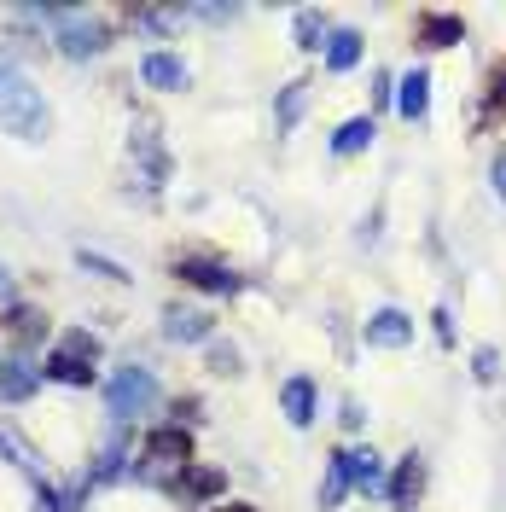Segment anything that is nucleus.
I'll return each instance as SVG.
<instances>
[{
  "label": "nucleus",
  "instance_id": "1",
  "mask_svg": "<svg viewBox=\"0 0 506 512\" xmlns=\"http://www.w3.org/2000/svg\"><path fill=\"white\" fill-rule=\"evenodd\" d=\"M0 128L18 140H41L47 134V99L12 59H0Z\"/></svg>",
  "mask_w": 506,
  "mask_h": 512
},
{
  "label": "nucleus",
  "instance_id": "2",
  "mask_svg": "<svg viewBox=\"0 0 506 512\" xmlns=\"http://www.w3.org/2000/svg\"><path fill=\"white\" fill-rule=\"evenodd\" d=\"M94 361H99V338L94 332H70L59 350H47L41 373L59 384H94Z\"/></svg>",
  "mask_w": 506,
  "mask_h": 512
},
{
  "label": "nucleus",
  "instance_id": "3",
  "mask_svg": "<svg viewBox=\"0 0 506 512\" xmlns=\"http://www.w3.org/2000/svg\"><path fill=\"white\" fill-rule=\"evenodd\" d=\"M146 408H158V379H152L146 367H123V373H111V384H105V414L111 419H134V414H146Z\"/></svg>",
  "mask_w": 506,
  "mask_h": 512
},
{
  "label": "nucleus",
  "instance_id": "4",
  "mask_svg": "<svg viewBox=\"0 0 506 512\" xmlns=\"http://www.w3.org/2000/svg\"><path fill=\"white\" fill-rule=\"evenodd\" d=\"M41 18L53 24V35H59V53H64V59H94L99 47H105V30H99L94 18L70 12V6H41Z\"/></svg>",
  "mask_w": 506,
  "mask_h": 512
},
{
  "label": "nucleus",
  "instance_id": "5",
  "mask_svg": "<svg viewBox=\"0 0 506 512\" xmlns=\"http://www.w3.org/2000/svg\"><path fill=\"white\" fill-rule=\"evenodd\" d=\"M41 379H47V373L35 367L30 350L0 355V396H6V402H24V396H35V384H41Z\"/></svg>",
  "mask_w": 506,
  "mask_h": 512
},
{
  "label": "nucleus",
  "instance_id": "6",
  "mask_svg": "<svg viewBox=\"0 0 506 512\" xmlns=\"http://www.w3.org/2000/svg\"><path fill=\"white\" fill-rule=\"evenodd\" d=\"M146 460H163V466H192V431H187V425H158V431H146Z\"/></svg>",
  "mask_w": 506,
  "mask_h": 512
},
{
  "label": "nucleus",
  "instance_id": "7",
  "mask_svg": "<svg viewBox=\"0 0 506 512\" xmlns=\"http://www.w3.org/2000/svg\"><path fill=\"white\" fill-rule=\"evenodd\" d=\"M413 41H419V47H454V41H466V24H460L454 12H419Z\"/></svg>",
  "mask_w": 506,
  "mask_h": 512
},
{
  "label": "nucleus",
  "instance_id": "8",
  "mask_svg": "<svg viewBox=\"0 0 506 512\" xmlns=\"http://www.w3.org/2000/svg\"><path fill=\"white\" fill-rule=\"evenodd\" d=\"M175 274H181L187 286H198V291H239V280L227 274L222 262H204V256H181Z\"/></svg>",
  "mask_w": 506,
  "mask_h": 512
},
{
  "label": "nucleus",
  "instance_id": "9",
  "mask_svg": "<svg viewBox=\"0 0 506 512\" xmlns=\"http://www.w3.org/2000/svg\"><path fill=\"white\" fill-rule=\"evenodd\" d=\"M140 82L175 94V88H187V64L175 59V53H146V59H140Z\"/></svg>",
  "mask_w": 506,
  "mask_h": 512
},
{
  "label": "nucleus",
  "instance_id": "10",
  "mask_svg": "<svg viewBox=\"0 0 506 512\" xmlns=\"http://www.w3.org/2000/svg\"><path fill=\"white\" fill-rule=\"evenodd\" d=\"M175 489H181L187 501H216V495L227 489V478L216 472V466H181V472H175Z\"/></svg>",
  "mask_w": 506,
  "mask_h": 512
},
{
  "label": "nucleus",
  "instance_id": "11",
  "mask_svg": "<svg viewBox=\"0 0 506 512\" xmlns=\"http://www.w3.org/2000/svg\"><path fill=\"white\" fill-rule=\"evenodd\" d=\"M6 332L18 338V350H30V344L47 338V315H41L35 303H12V309H6Z\"/></svg>",
  "mask_w": 506,
  "mask_h": 512
},
{
  "label": "nucleus",
  "instance_id": "12",
  "mask_svg": "<svg viewBox=\"0 0 506 512\" xmlns=\"http://www.w3.org/2000/svg\"><path fill=\"white\" fill-rule=\"evenodd\" d=\"M419 489H425V466H419V454H408L402 466H396V478H390V501L408 512L419 501Z\"/></svg>",
  "mask_w": 506,
  "mask_h": 512
},
{
  "label": "nucleus",
  "instance_id": "13",
  "mask_svg": "<svg viewBox=\"0 0 506 512\" xmlns=\"http://www.w3.org/2000/svg\"><path fill=\"white\" fill-rule=\"evenodd\" d=\"M413 338V320L396 315V309H384V315L367 320V344H408Z\"/></svg>",
  "mask_w": 506,
  "mask_h": 512
},
{
  "label": "nucleus",
  "instance_id": "14",
  "mask_svg": "<svg viewBox=\"0 0 506 512\" xmlns=\"http://www.w3.org/2000/svg\"><path fill=\"white\" fill-rule=\"evenodd\" d=\"M344 466H349V483H355V489H384V466H379V454H373V448L344 454Z\"/></svg>",
  "mask_w": 506,
  "mask_h": 512
},
{
  "label": "nucleus",
  "instance_id": "15",
  "mask_svg": "<svg viewBox=\"0 0 506 512\" xmlns=\"http://www.w3.org/2000/svg\"><path fill=\"white\" fill-rule=\"evenodd\" d=\"M169 338H175V344H198V338H210V315H198V309H175V315H169Z\"/></svg>",
  "mask_w": 506,
  "mask_h": 512
},
{
  "label": "nucleus",
  "instance_id": "16",
  "mask_svg": "<svg viewBox=\"0 0 506 512\" xmlns=\"http://www.w3.org/2000/svg\"><path fill=\"white\" fill-rule=\"evenodd\" d=\"M285 414H291V425H309V419H315V384L309 379L285 384Z\"/></svg>",
  "mask_w": 506,
  "mask_h": 512
},
{
  "label": "nucleus",
  "instance_id": "17",
  "mask_svg": "<svg viewBox=\"0 0 506 512\" xmlns=\"http://www.w3.org/2000/svg\"><path fill=\"white\" fill-rule=\"evenodd\" d=\"M425 88H431V82H425V70H413L408 82H402V94H396V111H402V117H425Z\"/></svg>",
  "mask_w": 506,
  "mask_h": 512
},
{
  "label": "nucleus",
  "instance_id": "18",
  "mask_svg": "<svg viewBox=\"0 0 506 512\" xmlns=\"http://www.w3.org/2000/svg\"><path fill=\"white\" fill-rule=\"evenodd\" d=\"M361 146H373V117H355V123L338 128V140H332V152H361Z\"/></svg>",
  "mask_w": 506,
  "mask_h": 512
},
{
  "label": "nucleus",
  "instance_id": "19",
  "mask_svg": "<svg viewBox=\"0 0 506 512\" xmlns=\"http://www.w3.org/2000/svg\"><path fill=\"white\" fill-rule=\"evenodd\" d=\"M355 59H361V35L338 30V35H332V47H326V64H332V70H349Z\"/></svg>",
  "mask_w": 506,
  "mask_h": 512
},
{
  "label": "nucleus",
  "instance_id": "20",
  "mask_svg": "<svg viewBox=\"0 0 506 512\" xmlns=\"http://www.w3.org/2000/svg\"><path fill=\"white\" fill-rule=\"evenodd\" d=\"M344 489H349V466H344V454H332V472H326V489H320V507L344 501Z\"/></svg>",
  "mask_w": 506,
  "mask_h": 512
},
{
  "label": "nucleus",
  "instance_id": "21",
  "mask_svg": "<svg viewBox=\"0 0 506 512\" xmlns=\"http://www.w3.org/2000/svg\"><path fill=\"white\" fill-rule=\"evenodd\" d=\"M117 472H123V437L105 443V454H99V466H94V478L88 483H105V478H117Z\"/></svg>",
  "mask_w": 506,
  "mask_h": 512
},
{
  "label": "nucleus",
  "instance_id": "22",
  "mask_svg": "<svg viewBox=\"0 0 506 512\" xmlns=\"http://www.w3.org/2000/svg\"><path fill=\"white\" fill-rule=\"evenodd\" d=\"M82 268H94V274H105V280H128L111 256H94V251H82Z\"/></svg>",
  "mask_w": 506,
  "mask_h": 512
},
{
  "label": "nucleus",
  "instance_id": "23",
  "mask_svg": "<svg viewBox=\"0 0 506 512\" xmlns=\"http://www.w3.org/2000/svg\"><path fill=\"white\" fill-rule=\"evenodd\" d=\"M297 111H303V82H297V88H285V99H280V123H297Z\"/></svg>",
  "mask_w": 506,
  "mask_h": 512
},
{
  "label": "nucleus",
  "instance_id": "24",
  "mask_svg": "<svg viewBox=\"0 0 506 512\" xmlns=\"http://www.w3.org/2000/svg\"><path fill=\"white\" fill-rule=\"evenodd\" d=\"M35 507H41V512H70V507H64V495H59V489H47V483L35 489Z\"/></svg>",
  "mask_w": 506,
  "mask_h": 512
},
{
  "label": "nucleus",
  "instance_id": "25",
  "mask_svg": "<svg viewBox=\"0 0 506 512\" xmlns=\"http://www.w3.org/2000/svg\"><path fill=\"white\" fill-rule=\"evenodd\" d=\"M297 35H303V47H320V18H315V12H303V18H297Z\"/></svg>",
  "mask_w": 506,
  "mask_h": 512
},
{
  "label": "nucleus",
  "instance_id": "26",
  "mask_svg": "<svg viewBox=\"0 0 506 512\" xmlns=\"http://www.w3.org/2000/svg\"><path fill=\"white\" fill-rule=\"evenodd\" d=\"M489 99L506 105V64H495V76H489Z\"/></svg>",
  "mask_w": 506,
  "mask_h": 512
},
{
  "label": "nucleus",
  "instance_id": "27",
  "mask_svg": "<svg viewBox=\"0 0 506 512\" xmlns=\"http://www.w3.org/2000/svg\"><path fill=\"white\" fill-rule=\"evenodd\" d=\"M210 361H216L222 373H233V361H239V355H233V350H222V344H216V350H210Z\"/></svg>",
  "mask_w": 506,
  "mask_h": 512
},
{
  "label": "nucleus",
  "instance_id": "28",
  "mask_svg": "<svg viewBox=\"0 0 506 512\" xmlns=\"http://www.w3.org/2000/svg\"><path fill=\"white\" fill-rule=\"evenodd\" d=\"M0 303L12 309V274H6V268H0Z\"/></svg>",
  "mask_w": 506,
  "mask_h": 512
},
{
  "label": "nucleus",
  "instance_id": "29",
  "mask_svg": "<svg viewBox=\"0 0 506 512\" xmlns=\"http://www.w3.org/2000/svg\"><path fill=\"white\" fill-rule=\"evenodd\" d=\"M0 454H6V460H18V454H12V443H6V437H0Z\"/></svg>",
  "mask_w": 506,
  "mask_h": 512
},
{
  "label": "nucleus",
  "instance_id": "30",
  "mask_svg": "<svg viewBox=\"0 0 506 512\" xmlns=\"http://www.w3.org/2000/svg\"><path fill=\"white\" fill-rule=\"evenodd\" d=\"M216 512H256V507H216Z\"/></svg>",
  "mask_w": 506,
  "mask_h": 512
}]
</instances>
